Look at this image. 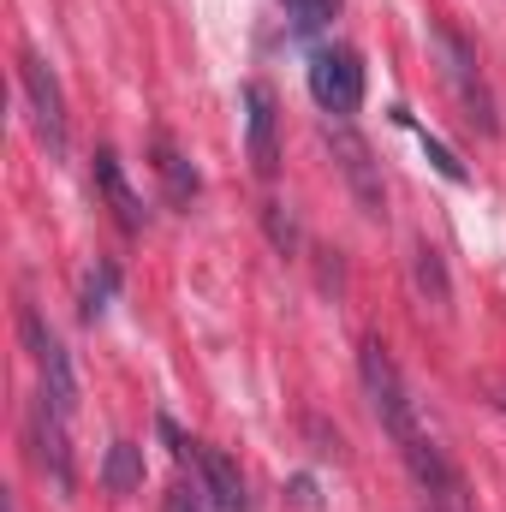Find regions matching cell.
I'll use <instances>...</instances> for the list:
<instances>
[{
  "label": "cell",
  "mask_w": 506,
  "mask_h": 512,
  "mask_svg": "<svg viewBox=\"0 0 506 512\" xmlns=\"http://www.w3.org/2000/svg\"><path fill=\"white\" fill-rule=\"evenodd\" d=\"M102 483H108L114 495H131V489L143 483V447L114 441V447H108V459H102Z\"/></svg>",
  "instance_id": "cell-12"
},
{
  "label": "cell",
  "mask_w": 506,
  "mask_h": 512,
  "mask_svg": "<svg viewBox=\"0 0 506 512\" xmlns=\"http://www.w3.org/2000/svg\"><path fill=\"white\" fill-rule=\"evenodd\" d=\"M18 90H24L30 126L48 143V155H66V96H60V78L48 72V60L18 54Z\"/></svg>",
  "instance_id": "cell-5"
},
{
  "label": "cell",
  "mask_w": 506,
  "mask_h": 512,
  "mask_svg": "<svg viewBox=\"0 0 506 512\" xmlns=\"http://www.w3.org/2000/svg\"><path fill=\"white\" fill-rule=\"evenodd\" d=\"M18 340H24V352H30L36 376H42V393L72 417V405H78V376H72V358H66L60 334L36 316V304H18Z\"/></svg>",
  "instance_id": "cell-3"
},
{
  "label": "cell",
  "mask_w": 506,
  "mask_h": 512,
  "mask_svg": "<svg viewBox=\"0 0 506 512\" xmlns=\"http://www.w3.org/2000/svg\"><path fill=\"white\" fill-rule=\"evenodd\" d=\"M167 512H203V501H197V495H191V489L179 483V489L167 495Z\"/></svg>",
  "instance_id": "cell-17"
},
{
  "label": "cell",
  "mask_w": 506,
  "mask_h": 512,
  "mask_svg": "<svg viewBox=\"0 0 506 512\" xmlns=\"http://www.w3.org/2000/svg\"><path fill=\"white\" fill-rule=\"evenodd\" d=\"M24 435H30V459H36V471L54 483V495H72V489H78V465H72V447H66V411H60L48 393L30 399Z\"/></svg>",
  "instance_id": "cell-2"
},
{
  "label": "cell",
  "mask_w": 506,
  "mask_h": 512,
  "mask_svg": "<svg viewBox=\"0 0 506 512\" xmlns=\"http://www.w3.org/2000/svg\"><path fill=\"white\" fill-rule=\"evenodd\" d=\"M96 185H102V197L114 203L120 227L137 233V227H143V203H137V191L126 185V173H120V155H114V149H96Z\"/></svg>",
  "instance_id": "cell-9"
},
{
  "label": "cell",
  "mask_w": 506,
  "mask_h": 512,
  "mask_svg": "<svg viewBox=\"0 0 506 512\" xmlns=\"http://www.w3.org/2000/svg\"><path fill=\"white\" fill-rule=\"evenodd\" d=\"M155 173L167 179V197H173V203H191V197H197V173H191V161H185L167 137H155Z\"/></svg>",
  "instance_id": "cell-11"
},
{
  "label": "cell",
  "mask_w": 506,
  "mask_h": 512,
  "mask_svg": "<svg viewBox=\"0 0 506 512\" xmlns=\"http://www.w3.org/2000/svg\"><path fill=\"white\" fill-rule=\"evenodd\" d=\"M423 149H429V161H435V167H441L447 179H465V161H453V155H447V149H441V143H435L429 131H423Z\"/></svg>",
  "instance_id": "cell-15"
},
{
  "label": "cell",
  "mask_w": 506,
  "mask_h": 512,
  "mask_svg": "<svg viewBox=\"0 0 506 512\" xmlns=\"http://www.w3.org/2000/svg\"><path fill=\"white\" fill-rule=\"evenodd\" d=\"M197 471H203V495H209L215 512H251L245 477H239V465H233L221 447H197Z\"/></svg>",
  "instance_id": "cell-8"
},
{
  "label": "cell",
  "mask_w": 506,
  "mask_h": 512,
  "mask_svg": "<svg viewBox=\"0 0 506 512\" xmlns=\"http://www.w3.org/2000/svg\"><path fill=\"white\" fill-rule=\"evenodd\" d=\"M268 233H274L280 251H292V221H280V203H268Z\"/></svg>",
  "instance_id": "cell-16"
},
{
  "label": "cell",
  "mask_w": 506,
  "mask_h": 512,
  "mask_svg": "<svg viewBox=\"0 0 506 512\" xmlns=\"http://www.w3.org/2000/svg\"><path fill=\"white\" fill-rule=\"evenodd\" d=\"M411 280H417V298H423V304H435V310H447V304H453L447 262H441V251H435L429 239H417V245H411Z\"/></svg>",
  "instance_id": "cell-10"
},
{
  "label": "cell",
  "mask_w": 506,
  "mask_h": 512,
  "mask_svg": "<svg viewBox=\"0 0 506 512\" xmlns=\"http://www.w3.org/2000/svg\"><path fill=\"white\" fill-rule=\"evenodd\" d=\"M274 131H280L274 90H268V84H251V90H245V137H251V167L262 173V179H274V167H280V143H274Z\"/></svg>",
  "instance_id": "cell-7"
},
{
  "label": "cell",
  "mask_w": 506,
  "mask_h": 512,
  "mask_svg": "<svg viewBox=\"0 0 506 512\" xmlns=\"http://www.w3.org/2000/svg\"><path fill=\"white\" fill-rule=\"evenodd\" d=\"M310 96H316V108L334 114V120L358 114V102H364V60H358V48H346V42L316 48V54H310Z\"/></svg>",
  "instance_id": "cell-4"
},
{
  "label": "cell",
  "mask_w": 506,
  "mask_h": 512,
  "mask_svg": "<svg viewBox=\"0 0 506 512\" xmlns=\"http://www.w3.org/2000/svg\"><path fill=\"white\" fill-rule=\"evenodd\" d=\"M429 42H435V54H441V78H447V90H453L465 126L483 131V137H495V131H501V120H495V90H489V78H483V66H477V48H471L453 24H435Z\"/></svg>",
  "instance_id": "cell-1"
},
{
  "label": "cell",
  "mask_w": 506,
  "mask_h": 512,
  "mask_svg": "<svg viewBox=\"0 0 506 512\" xmlns=\"http://www.w3.org/2000/svg\"><path fill=\"white\" fill-rule=\"evenodd\" d=\"M322 137H328V149H334V167L346 173V185H352L358 209H364L370 221H387V191H381V167H376V155H370V143L346 126V120H334Z\"/></svg>",
  "instance_id": "cell-6"
},
{
  "label": "cell",
  "mask_w": 506,
  "mask_h": 512,
  "mask_svg": "<svg viewBox=\"0 0 506 512\" xmlns=\"http://www.w3.org/2000/svg\"><path fill=\"white\" fill-rule=\"evenodd\" d=\"M114 286H120V268H114V262H102V268H96V274L84 280V316H90V322H96V316L108 310Z\"/></svg>",
  "instance_id": "cell-13"
},
{
  "label": "cell",
  "mask_w": 506,
  "mask_h": 512,
  "mask_svg": "<svg viewBox=\"0 0 506 512\" xmlns=\"http://www.w3.org/2000/svg\"><path fill=\"white\" fill-rule=\"evenodd\" d=\"M286 18H292V30H322L340 18V0H286Z\"/></svg>",
  "instance_id": "cell-14"
}]
</instances>
